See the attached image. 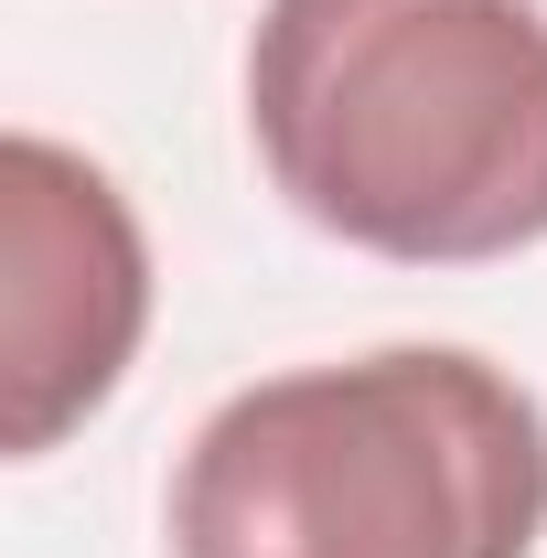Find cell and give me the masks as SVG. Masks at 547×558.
I'll list each match as a JSON object with an SVG mask.
<instances>
[{"mask_svg":"<svg viewBox=\"0 0 547 558\" xmlns=\"http://www.w3.org/2000/svg\"><path fill=\"white\" fill-rule=\"evenodd\" d=\"M247 150L301 226L398 269L547 247L537 0H269L247 33Z\"/></svg>","mask_w":547,"mask_h":558,"instance_id":"cell-1","label":"cell"},{"mask_svg":"<svg viewBox=\"0 0 547 558\" xmlns=\"http://www.w3.org/2000/svg\"><path fill=\"white\" fill-rule=\"evenodd\" d=\"M172 558H537L547 409L473 344L236 387L172 462Z\"/></svg>","mask_w":547,"mask_h":558,"instance_id":"cell-2","label":"cell"},{"mask_svg":"<svg viewBox=\"0 0 547 558\" xmlns=\"http://www.w3.org/2000/svg\"><path fill=\"white\" fill-rule=\"evenodd\" d=\"M150 333V236L130 194L44 130L0 140V451L44 462L119 398Z\"/></svg>","mask_w":547,"mask_h":558,"instance_id":"cell-3","label":"cell"}]
</instances>
